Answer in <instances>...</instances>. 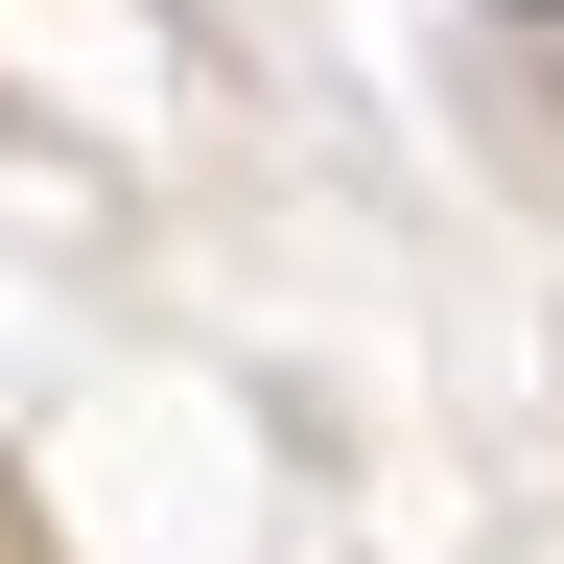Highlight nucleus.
Here are the masks:
<instances>
[{"label": "nucleus", "mask_w": 564, "mask_h": 564, "mask_svg": "<svg viewBox=\"0 0 564 564\" xmlns=\"http://www.w3.org/2000/svg\"><path fill=\"white\" fill-rule=\"evenodd\" d=\"M518 24H564V0H518Z\"/></svg>", "instance_id": "1"}]
</instances>
